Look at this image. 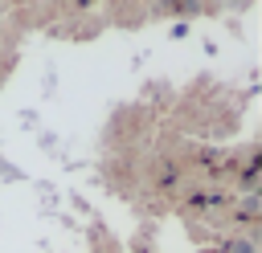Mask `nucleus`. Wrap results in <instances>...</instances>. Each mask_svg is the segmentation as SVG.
Instances as JSON below:
<instances>
[{
    "mask_svg": "<svg viewBox=\"0 0 262 253\" xmlns=\"http://www.w3.org/2000/svg\"><path fill=\"white\" fill-rule=\"evenodd\" d=\"M225 253H258V249H254V241H250V237H233V241L225 245Z\"/></svg>",
    "mask_w": 262,
    "mask_h": 253,
    "instance_id": "1",
    "label": "nucleus"
},
{
    "mask_svg": "<svg viewBox=\"0 0 262 253\" xmlns=\"http://www.w3.org/2000/svg\"><path fill=\"white\" fill-rule=\"evenodd\" d=\"M254 212H258V200L246 196V200H242V220H254Z\"/></svg>",
    "mask_w": 262,
    "mask_h": 253,
    "instance_id": "2",
    "label": "nucleus"
}]
</instances>
